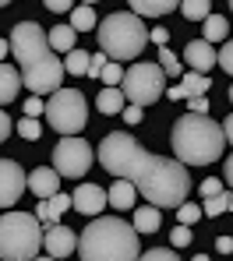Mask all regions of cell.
I'll return each instance as SVG.
<instances>
[{"label": "cell", "mask_w": 233, "mask_h": 261, "mask_svg": "<svg viewBox=\"0 0 233 261\" xmlns=\"http://www.w3.org/2000/svg\"><path fill=\"white\" fill-rule=\"evenodd\" d=\"M43 247H46L49 258H67V254H74V247H78V233L67 229V226H60V222L43 226Z\"/></svg>", "instance_id": "obj_13"}, {"label": "cell", "mask_w": 233, "mask_h": 261, "mask_svg": "<svg viewBox=\"0 0 233 261\" xmlns=\"http://www.w3.org/2000/svg\"><path fill=\"white\" fill-rule=\"evenodd\" d=\"M120 95H124V102L127 106H152V102H159L163 99V92H166V74L159 71V64H131V67H124V78H120Z\"/></svg>", "instance_id": "obj_8"}, {"label": "cell", "mask_w": 233, "mask_h": 261, "mask_svg": "<svg viewBox=\"0 0 233 261\" xmlns=\"http://www.w3.org/2000/svg\"><path fill=\"white\" fill-rule=\"evenodd\" d=\"M78 32L71 29V25H57V29H49V36H46V46L49 49H60V53H71L74 46H78V39H74Z\"/></svg>", "instance_id": "obj_22"}, {"label": "cell", "mask_w": 233, "mask_h": 261, "mask_svg": "<svg viewBox=\"0 0 233 261\" xmlns=\"http://www.w3.org/2000/svg\"><path fill=\"white\" fill-rule=\"evenodd\" d=\"M25 117H29V120L43 117V99H39V95H29V99H25Z\"/></svg>", "instance_id": "obj_37"}, {"label": "cell", "mask_w": 233, "mask_h": 261, "mask_svg": "<svg viewBox=\"0 0 233 261\" xmlns=\"http://www.w3.org/2000/svg\"><path fill=\"white\" fill-rule=\"evenodd\" d=\"M32 261H57V258H49V254H36Z\"/></svg>", "instance_id": "obj_48"}, {"label": "cell", "mask_w": 233, "mask_h": 261, "mask_svg": "<svg viewBox=\"0 0 233 261\" xmlns=\"http://www.w3.org/2000/svg\"><path fill=\"white\" fill-rule=\"evenodd\" d=\"M120 78H124V67H120V64H113V60H110V64L102 67V74H99L102 88H117V85H120Z\"/></svg>", "instance_id": "obj_31"}, {"label": "cell", "mask_w": 233, "mask_h": 261, "mask_svg": "<svg viewBox=\"0 0 233 261\" xmlns=\"http://www.w3.org/2000/svg\"><path fill=\"white\" fill-rule=\"evenodd\" d=\"M60 64H64V74H85V71H89V53L74 46V49L67 53V60H60Z\"/></svg>", "instance_id": "obj_29"}, {"label": "cell", "mask_w": 233, "mask_h": 261, "mask_svg": "<svg viewBox=\"0 0 233 261\" xmlns=\"http://www.w3.org/2000/svg\"><path fill=\"white\" fill-rule=\"evenodd\" d=\"M120 117H124V124H141V110L138 106H124Z\"/></svg>", "instance_id": "obj_42"}, {"label": "cell", "mask_w": 233, "mask_h": 261, "mask_svg": "<svg viewBox=\"0 0 233 261\" xmlns=\"http://www.w3.org/2000/svg\"><path fill=\"white\" fill-rule=\"evenodd\" d=\"M43 251V222L32 212L7 208L0 216V261H32Z\"/></svg>", "instance_id": "obj_5"}, {"label": "cell", "mask_w": 233, "mask_h": 261, "mask_svg": "<svg viewBox=\"0 0 233 261\" xmlns=\"http://www.w3.org/2000/svg\"><path fill=\"white\" fill-rule=\"evenodd\" d=\"M223 173H226V184H230V180H233V159H226V163H223Z\"/></svg>", "instance_id": "obj_46"}, {"label": "cell", "mask_w": 233, "mask_h": 261, "mask_svg": "<svg viewBox=\"0 0 233 261\" xmlns=\"http://www.w3.org/2000/svg\"><path fill=\"white\" fill-rule=\"evenodd\" d=\"M180 92H184V99H194V95H205L209 88H212V82H209V74H194V71H184L180 74Z\"/></svg>", "instance_id": "obj_23"}, {"label": "cell", "mask_w": 233, "mask_h": 261, "mask_svg": "<svg viewBox=\"0 0 233 261\" xmlns=\"http://www.w3.org/2000/svg\"><path fill=\"white\" fill-rule=\"evenodd\" d=\"M230 208H233V198H230V191H223V194H216V198H205L201 216H226Z\"/></svg>", "instance_id": "obj_28"}, {"label": "cell", "mask_w": 233, "mask_h": 261, "mask_svg": "<svg viewBox=\"0 0 233 261\" xmlns=\"http://www.w3.org/2000/svg\"><path fill=\"white\" fill-rule=\"evenodd\" d=\"M170 148H173V155H177L180 166H209V163H216L230 145L223 141V130H219L216 120L187 113V117H180V120L173 124V130H170Z\"/></svg>", "instance_id": "obj_3"}, {"label": "cell", "mask_w": 233, "mask_h": 261, "mask_svg": "<svg viewBox=\"0 0 233 261\" xmlns=\"http://www.w3.org/2000/svg\"><path fill=\"white\" fill-rule=\"evenodd\" d=\"M43 117L49 120V127L57 130V134L74 138V134H82V127L89 124V102H85L82 92L60 88L49 99H43Z\"/></svg>", "instance_id": "obj_7"}, {"label": "cell", "mask_w": 233, "mask_h": 261, "mask_svg": "<svg viewBox=\"0 0 233 261\" xmlns=\"http://www.w3.org/2000/svg\"><path fill=\"white\" fill-rule=\"evenodd\" d=\"M18 134H21L25 141H39V134H43V124L25 117V120H18Z\"/></svg>", "instance_id": "obj_32"}, {"label": "cell", "mask_w": 233, "mask_h": 261, "mask_svg": "<svg viewBox=\"0 0 233 261\" xmlns=\"http://www.w3.org/2000/svg\"><path fill=\"white\" fill-rule=\"evenodd\" d=\"M95 159L102 163V170L117 180H131L141 173L145 159H148V148L141 145L138 138H131L127 130H110L102 138V145L95 148Z\"/></svg>", "instance_id": "obj_6"}, {"label": "cell", "mask_w": 233, "mask_h": 261, "mask_svg": "<svg viewBox=\"0 0 233 261\" xmlns=\"http://www.w3.org/2000/svg\"><path fill=\"white\" fill-rule=\"evenodd\" d=\"M163 226V216H159V208H152V205H138L135 208V222H131V229L135 233H156Z\"/></svg>", "instance_id": "obj_21"}, {"label": "cell", "mask_w": 233, "mask_h": 261, "mask_svg": "<svg viewBox=\"0 0 233 261\" xmlns=\"http://www.w3.org/2000/svg\"><path fill=\"white\" fill-rule=\"evenodd\" d=\"M25 187H29L39 201H46V198H53V194L60 191V176L53 173L49 166H39V170H32V173L25 176Z\"/></svg>", "instance_id": "obj_15"}, {"label": "cell", "mask_w": 233, "mask_h": 261, "mask_svg": "<svg viewBox=\"0 0 233 261\" xmlns=\"http://www.w3.org/2000/svg\"><path fill=\"white\" fill-rule=\"evenodd\" d=\"M67 208H71V194H60V191H57L53 198H46V201H39V205H36V212H32V216L39 219L43 226H53V222H60V216H64Z\"/></svg>", "instance_id": "obj_17"}, {"label": "cell", "mask_w": 233, "mask_h": 261, "mask_svg": "<svg viewBox=\"0 0 233 261\" xmlns=\"http://www.w3.org/2000/svg\"><path fill=\"white\" fill-rule=\"evenodd\" d=\"M7 46H11V53H14V60L21 64V67H18V74H21V71H29L32 64H39V60L49 53L46 32H43L36 21H18V25L11 29Z\"/></svg>", "instance_id": "obj_10"}, {"label": "cell", "mask_w": 233, "mask_h": 261, "mask_svg": "<svg viewBox=\"0 0 233 261\" xmlns=\"http://www.w3.org/2000/svg\"><path fill=\"white\" fill-rule=\"evenodd\" d=\"M216 247H219V254H230V251H233V240H230V237H216Z\"/></svg>", "instance_id": "obj_45"}, {"label": "cell", "mask_w": 233, "mask_h": 261, "mask_svg": "<svg viewBox=\"0 0 233 261\" xmlns=\"http://www.w3.org/2000/svg\"><path fill=\"white\" fill-rule=\"evenodd\" d=\"M127 102H124V95H120V88H102L99 95H95V110L99 113H106V117H113V113H120Z\"/></svg>", "instance_id": "obj_24"}, {"label": "cell", "mask_w": 233, "mask_h": 261, "mask_svg": "<svg viewBox=\"0 0 233 261\" xmlns=\"http://www.w3.org/2000/svg\"><path fill=\"white\" fill-rule=\"evenodd\" d=\"M106 64H110V60H106L102 53H95V57H89V71H85V74H89V78H99Z\"/></svg>", "instance_id": "obj_39"}, {"label": "cell", "mask_w": 233, "mask_h": 261, "mask_svg": "<svg viewBox=\"0 0 233 261\" xmlns=\"http://www.w3.org/2000/svg\"><path fill=\"white\" fill-rule=\"evenodd\" d=\"M191 113H194V117H209V99H205V95H194V99H191Z\"/></svg>", "instance_id": "obj_40"}, {"label": "cell", "mask_w": 233, "mask_h": 261, "mask_svg": "<svg viewBox=\"0 0 233 261\" xmlns=\"http://www.w3.org/2000/svg\"><path fill=\"white\" fill-rule=\"evenodd\" d=\"M205 43L212 46V43H226V32H230V21L223 18V14H209L205 21Z\"/></svg>", "instance_id": "obj_26"}, {"label": "cell", "mask_w": 233, "mask_h": 261, "mask_svg": "<svg viewBox=\"0 0 233 261\" xmlns=\"http://www.w3.org/2000/svg\"><path fill=\"white\" fill-rule=\"evenodd\" d=\"M135 198H138V191H135L131 180H113V187L106 191V205H113V208H120V212L135 208Z\"/></svg>", "instance_id": "obj_19"}, {"label": "cell", "mask_w": 233, "mask_h": 261, "mask_svg": "<svg viewBox=\"0 0 233 261\" xmlns=\"http://www.w3.org/2000/svg\"><path fill=\"white\" fill-rule=\"evenodd\" d=\"M138 261H180L177 251H166V247H152V251H141Z\"/></svg>", "instance_id": "obj_33"}, {"label": "cell", "mask_w": 233, "mask_h": 261, "mask_svg": "<svg viewBox=\"0 0 233 261\" xmlns=\"http://www.w3.org/2000/svg\"><path fill=\"white\" fill-rule=\"evenodd\" d=\"M11 130H14V124H11V117L0 110V141H7L11 138Z\"/></svg>", "instance_id": "obj_44"}, {"label": "cell", "mask_w": 233, "mask_h": 261, "mask_svg": "<svg viewBox=\"0 0 233 261\" xmlns=\"http://www.w3.org/2000/svg\"><path fill=\"white\" fill-rule=\"evenodd\" d=\"M60 82H64V64H60V57L53 49H49L39 64H32L29 71H21V85L29 88L32 95H39V99L60 92Z\"/></svg>", "instance_id": "obj_11"}, {"label": "cell", "mask_w": 233, "mask_h": 261, "mask_svg": "<svg viewBox=\"0 0 233 261\" xmlns=\"http://www.w3.org/2000/svg\"><path fill=\"white\" fill-rule=\"evenodd\" d=\"M43 7H46V11H57V14H64V11H74V4H71V0H46Z\"/></svg>", "instance_id": "obj_41"}, {"label": "cell", "mask_w": 233, "mask_h": 261, "mask_svg": "<svg viewBox=\"0 0 233 261\" xmlns=\"http://www.w3.org/2000/svg\"><path fill=\"white\" fill-rule=\"evenodd\" d=\"M191 261H212V258H209V254H194Z\"/></svg>", "instance_id": "obj_49"}, {"label": "cell", "mask_w": 233, "mask_h": 261, "mask_svg": "<svg viewBox=\"0 0 233 261\" xmlns=\"http://www.w3.org/2000/svg\"><path fill=\"white\" fill-rule=\"evenodd\" d=\"M0 7H7V0H0Z\"/></svg>", "instance_id": "obj_50"}, {"label": "cell", "mask_w": 233, "mask_h": 261, "mask_svg": "<svg viewBox=\"0 0 233 261\" xmlns=\"http://www.w3.org/2000/svg\"><path fill=\"white\" fill-rule=\"evenodd\" d=\"M74 251L82 254V261H138L141 244L131 222L117 216H95L82 229Z\"/></svg>", "instance_id": "obj_1"}, {"label": "cell", "mask_w": 233, "mask_h": 261, "mask_svg": "<svg viewBox=\"0 0 233 261\" xmlns=\"http://www.w3.org/2000/svg\"><path fill=\"white\" fill-rule=\"evenodd\" d=\"M216 64H219V67H223L226 74L233 71V46H230V43H223V49L216 53Z\"/></svg>", "instance_id": "obj_35"}, {"label": "cell", "mask_w": 233, "mask_h": 261, "mask_svg": "<svg viewBox=\"0 0 233 261\" xmlns=\"http://www.w3.org/2000/svg\"><path fill=\"white\" fill-rule=\"evenodd\" d=\"M71 29H74V32H92L95 29V4H74V11H71Z\"/></svg>", "instance_id": "obj_25"}, {"label": "cell", "mask_w": 233, "mask_h": 261, "mask_svg": "<svg viewBox=\"0 0 233 261\" xmlns=\"http://www.w3.org/2000/svg\"><path fill=\"white\" fill-rule=\"evenodd\" d=\"M148 39H152V43L163 49V46L170 43V32H166V29H152V32H148Z\"/></svg>", "instance_id": "obj_43"}, {"label": "cell", "mask_w": 233, "mask_h": 261, "mask_svg": "<svg viewBox=\"0 0 233 261\" xmlns=\"http://www.w3.org/2000/svg\"><path fill=\"white\" fill-rule=\"evenodd\" d=\"M226 187L216 180V176H209V180H201V198H216V194H223Z\"/></svg>", "instance_id": "obj_38"}, {"label": "cell", "mask_w": 233, "mask_h": 261, "mask_svg": "<svg viewBox=\"0 0 233 261\" xmlns=\"http://www.w3.org/2000/svg\"><path fill=\"white\" fill-rule=\"evenodd\" d=\"M21 191H25V173H21V166H18L14 159H0V208L18 205Z\"/></svg>", "instance_id": "obj_12"}, {"label": "cell", "mask_w": 233, "mask_h": 261, "mask_svg": "<svg viewBox=\"0 0 233 261\" xmlns=\"http://www.w3.org/2000/svg\"><path fill=\"white\" fill-rule=\"evenodd\" d=\"M127 7H131V14H135V18H163V14L177 11V4H173V0H131Z\"/></svg>", "instance_id": "obj_20"}, {"label": "cell", "mask_w": 233, "mask_h": 261, "mask_svg": "<svg viewBox=\"0 0 233 261\" xmlns=\"http://www.w3.org/2000/svg\"><path fill=\"white\" fill-rule=\"evenodd\" d=\"M11 53V46H7V39H0V64H4V57Z\"/></svg>", "instance_id": "obj_47"}, {"label": "cell", "mask_w": 233, "mask_h": 261, "mask_svg": "<svg viewBox=\"0 0 233 261\" xmlns=\"http://www.w3.org/2000/svg\"><path fill=\"white\" fill-rule=\"evenodd\" d=\"M191 237H194V233H191V226H177V229L170 233L173 247H187V244H191Z\"/></svg>", "instance_id": "obj_36"}, {"label": "cell", "mask_w": 233, "mask_h": 261, "mask_svg": "<svg viewBox=\"0 0 233 261\" xmlns=\"http://www.w3.org/2000/svg\"><path fill=\"white\" fill-rule=\"evenodd\" d=\"M159 71L170 74V78H180V74H184V64H180V57H177L170 46H163V53H159Z\"/></svg>", "instance_id": "obj_30"}, {"label": "cell", "mask_w": 233, "mask_h": 261, "mask_svg": "<svg viewBox=\"0 0 233 261\" xmlns=\"http://www.w3.org/2000/svg\"><path fill=\"white\" fill-rule=\"evenodd\" d=\"M18 92H21V74H18V67H14V64H0V110H4L7 102H14Z\"/></svg>", "instance_id": "obj_18"}, {"label": "cell", "mask_w": 233, "mask_h": 261, "mask_svg": "<svg viewBox=\"0 0 233 261\" xmlns=\"http://www.w3.org/2000/svg\"><path fill=\"white\" fill-rule=\"evenodd\" d=\"M95 32H99L95 36L99 39V53L106 60H135V57H141V49L148 43V29L131 11L106 14L102 21H95Z\"/></svg>", "instance_id": "obj_4"}, {"label": "cell", "mask_w": 233, "mask_h": 261, "mask_svg": "<svg viewBox=\"0 0 233 261\" xmlns=\"http://www.w3.org/2000/svg\"><path fill=\"white\" fill-rule=\"evenodd\" d=\"M184 64H191L194 74H209V71L216 67V49L205 43V39H194V43H187V49H184Z\"/></svg>", "instance_id": "obj_16"}, {"label": "cell", "mask_w": 233, "mask_h": 261, "mask_svg": "<svg viewBox=\"0 0 233 261\" xmlns=\"http://www.w3.org/2000/svg\"><path fill=\"white\" fill-rule=\"evenodd\" d=\"M71 208L82 212V216H89V219H95L106 208V191L99 184H78L74 194H71Z\"/></svg>", "instance_id": "obj_14"}, {"label": "cell", "mask_w": 233, "mask_h": 261, "mask_svg": "<svg viewBox=\"0 0 233 261\" xmlns=\"http://www.w3.org/2000/svg\"><path fill=\"white\" fill-rule=\"evenodd\" d=\"M135 191H138L152 208H177V205H184L187 194H191L187 166H180L177 159H166V155H152L148 152L141 173L135 176Z\"/></svg>", "instance_id": "obj_2"}, {"label": "cell", "mask_w": 233, "mask_h": 261, "mask_svg": "<svg viewBox=\"0 0 233 261\" xmlns=\"http://www.w3.org/2000/svg\"><path fill=\"white\" fill-rule=\"evenodd\" d=\"M180 7V14H184L187 21H205L209 14H212V4L209 0H184V4H177Z\"/></svg>", "instance_id": "obj_27"}, {"label": "cell", "mask_w": 233, "mask_h": 261, "mask_svg": "<svg viewBox=\"0 0 233 261\" xmlns=\"http://www.w3.org/2000/svg\"><path fill=\"white\" fill-rule=\"evenodd\" d=\"M95 163V148L82 138V134H74V138H60L57 141V148H53V173L60 176H71V180H78V176H85L92 170Z\"/></svg>", "instance_id": "obj_9"}, {"label": "cell", "mask_w": 233, "mask_h": 261, "mask_svg": "<svg viewBox=\"0 0 233 261\" xmlns=\"http://www.w3.org/2000/svg\"><path fill=\"white\" fill-rule=\"evenodd\" d=\"M177 219H180V226H194L201 219V208L198 205H177Z\"/></svg>", "instance_id": "obj_34"}]
</instances>
